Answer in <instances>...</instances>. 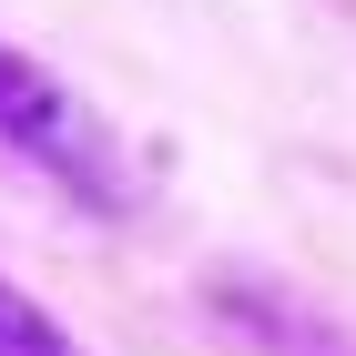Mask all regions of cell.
<instances>
[{
	"instance_id": "cell-2",
	"label": "cell",
	"mask_w": 356,
	"mask_h": 356,
	"mask_svg": "<svg viewBox=\"0 0 356 356\" xmlns=\"http://www.w3.org/2000/svg\"><path fill=\"white\" fill-rule=\"evenodd\" d=\"M0 356H82V346H72V326H51V316L0 275Z\"/></svg>"
},
{
	"instance_id": "cell-1",
	"label": "cell",
	"mask_w": 356,
	"mask_h": 356,
	"mask_svg": "<svg viewBox=\"0 0 356 356\" xmlns=\"http://www.w3.org/2000/svg\"><path fill=\"white\" fill-rule=\"evenodd\" d=\"M0 143H10L21 163H41L61 193L102 204V214H133V193H143L122 133H112V122L61 82V72H41L21 41H0Z\"/></svg>"
}]
</instances>
